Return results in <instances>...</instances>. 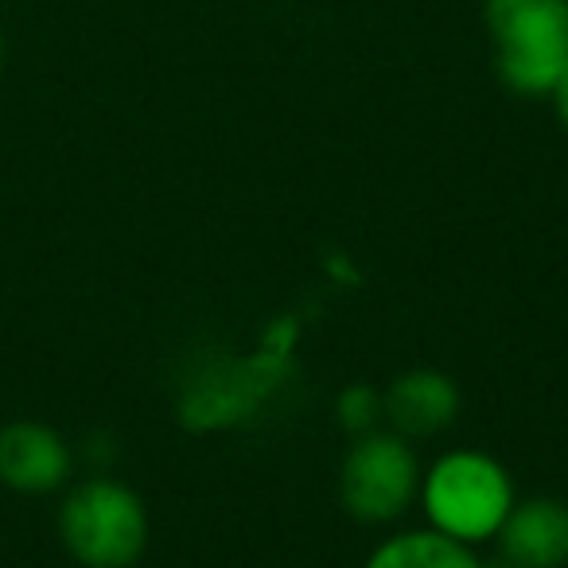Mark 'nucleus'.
<instances>
[{"label": "nucleus", "instance_id": "39448f33", "mask_svg": "<svg viewBox=\"0 0 568 568\" xmlns=\"http://www.w3.org/2000/svg\"><path fill=\"white\" fill-rule=\"evenodd\" d=\"M74 471V452L43 420L0 425V483L17 495H55Z\"/></svg>", "mask_w": 568, "mask_h": 568}, {"label": "nucleus", "instance_id": "1a4fd4ad", "mask_svg": "<svg viewBox=\"0 0 568 568\" xmlns=\"http://www.w3.org/2000/svg\"><path fill=\"white\" fill-rule=\"evenodd\" d=\"M382 413V397L374 394L371 386H351L347 394L339 397V417L347 428H355V433H371L374 417Z\"/></svg>", "mask_w": 568, "mask_h": 568}, {"label": "nucleus", "instance_id": "0eeeda50", "mask_svg": "<svg viewBox=\"0 0 568 568\" xmlns=\"http://www.w3.org/2000/svg\"><path fill=\"white\" fill-rule=\"evenodd\" d=\"M382 413L389 417L397 436H436L456 420L459 389L440 371H409L394 378L382 397Z\"/></svg>", "mask_w": 568, "mask_h": 568}, {"label": "nucleus", "instance_id": "f03ea898", "mask_svg": "<svg viewBox=\"0 0 568 568\" xmlns=\"http://www.w3.org/2000/svg\"><path fill=\"white\" fill-rule=\"evenodd\" d=\"M417 498L425 506L428 526L464 545L490 541L518 503L510 471L495 456L471 448L448 452L436 459L420 475Z\"/></svg>", "mask_w": 568, "mask_h": 568}, {"label": "nucleus", "instance_id": "f8f14e48", "mask_svg": "<svg viewBox=\"0 0 568 568\" xmlns=\"http://www.w3.org/2000/svg\"><path fill=\"white\" fill-rule=\"evenodd\" d=\"M483 568H514V565H506V560H503V565H483Z\"/></svg>", "mask_w": 568, "mask_h": 568}, {"label": "nucleus", "instance_id": "9b49d317", "mask_svg": "<svg viewBox=\"0 0 568 568\" xmlns=\"http://www.w3.org/2000/svg\"><path fill=\"white\" fill-rule=\"evenodd\" d=\"M0 71H4V36H0Z\"/></svg>", "mask_w": 568, "mask_h": 568}, {"label": "nucleus", "instance_id": "9d476101", "mask_svg": "<svg viewBox=\"0 0 568 568\" xmlns=\"http://www.w3.org/2000/svg\"><path fill=\"white\" fill-rule=\"evenodd\" d=\"M552 105H557V118H560V125L568 129V67H565V74H560V82H557V90H552Z\"/></svg>", "mask_w": 568, "mask_h": 568}, {"label": "nucleus", "instance_id": "20e7f679", "mask_svg": "<svg viewBox=\"0 0 568 568\" xmlns=\"http://www.w3.org/2000/svg\"><path fill=\"white\" fill-rule=\"evenodd\" d=\"M420 464L409 440L397 433H363L339 467V498L351 518L394 521L417 503Z\"/></svg>", "mask_w": 568, "mask_h": 568}, {"label": "nucleus", "instance_id": "423d86ee", "mask_svg": "<svg viewBox=\"0 0 568 568\" xmlns=\"http://www.w3.org/2000/svg\"><path fill=\"white\" fill-rule=\"evenodd\" d=\"M495 541L503 560L514 568L568 565V503H560V498L514 503V510L506 514Z\"/></svg>", "mask_w": 568, "mask_h": 568}, {"label": "nucleus", "instance_id": "7ed1b4c3", "mask_svg": "<svg viewBox=\"0 0 568 568\" xmlns=\"http://www.w3.org/2000/svg\"><path fill=\"white\" fill-rule=\"evenodd\" d=\"M59 537L82 568H133L149 545V510L121 479H82L59 506Z\"/></svg>", "mask_w": 568, "mask_h": 568}, {"label": "nucleus", "instance_id": "6e6552de", "mask_svg": "<svg viewBox=\"0 0 568 568\" xmlns=\"http://www.w3.org/2000/svg\"><path fill=\"white\" fill-rule=\"evenodd\" d=\"M366 568H483L471 545L440 534V529H409L371 552Z\"/></svg>", "mask_w": 568, "mask_h": 568}, {"label": "nucleus", "instance_id": "f257e3e1", "mask_svg": "<svg viewBox=\"0 0 568 568\" xmlns=\"http://www.w3.org/2000/svg\"><path fill=\"white\" fill-rule=\"evenodd\" d=\"M495 71L521 98H549L568 67V0H483Z\"/></svg>", "mask_w": 568, "mask_h": 568}]
</instances>
